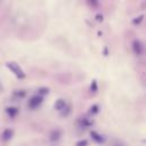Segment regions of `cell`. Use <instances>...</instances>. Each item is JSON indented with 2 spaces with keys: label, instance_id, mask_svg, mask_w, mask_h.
<instances>
[{
  "label": "cell",
  "instance_id": "obj_8",
  "mask_svg": "<svg viewBox=\"0 0 146 146\" xmlns=\"http://www.w3.org/2000/svg\"><path fill=\"white\" fill-rule=\"evenodd\" d=\"M143 18H144V16H143V15H141V16H140V17H139V18H138V19H135V21H133V24H137V22H139V21H141V19H143Z\"/></svg>",
  "mask_w": 146,
  "mask_h": 146
},
{
  "label": "cell",
  "instance_id": "obj_7",
  "mask_svg": "<svg viewBox=\"0 0 146 146\" xmlns=\"http://www.w3.org/2000/svg\"><path fill=\"white\" fill-rule=\"evenodd\" d=\"M51 139L54 140V138H55V140H57L59 137H60V132H58V131H52V133H51Z\"/></svg>",
  "mask_w": 146,
  "mask_h": 146
},
{
  "label": "cell",
  "instance_id": "obj_5",
  "mask_svg": "<svg viewBox=\"0 0 146 146\" xmlns=\"http://www.w3.org/2000/svg\"><path fill=\"white\" fill-rule=\"evenodd\" d=\"M87 1L91 8H98L99 7V0H87Z\"/></svg>",
  "mask_w": 146,
  "mask_h": 146
},
{
  "label": "cell",
  "instance_id": "obj_3",
  "mask_svg": "<svg viewBox=\"0 0 146 146\" xmlns=\"http://www.w3.org/2000/svg\"><path fill=\"white\" fill-rule=\"evenodd\" d=\"M42 100H43V96H42V95H36V96L32 97L31 100H30V107H31V108L38 107V106L42 103Z\"/></svg>",
  "mask_w": 146,
  "mask_h": 146
},
{
  "label": "cell",
  "instance_id": "obj_4",
  "mask_svg": "<svg viewBox=\"0 0 146 146\" xmlns=\"http://www.w3.org/2000/svg\"><path fill=\"white\" fill-rule=\"evenodd\" d=\"M66 106H67V105H66V103H65L64 99H58V100L56 102V104H55V108L58 110V111H63Z\"/></svg>",
  "mask_w": 146,
  "mask_h": 146
},
{
  "label": "cell",
  "instance_id": "obj_1",
  "mask_svg": "<svg viewBox=\"0 0 146 146\" xmlns=\"http://www.w3.org/2000/svg\"><path fill=\"white\" fill-rule=\"evenodd\" d=\"M132 50L137 56H141L145 52V46L140 40H133L132 42Z\"/></svg>",
  "mask_w": 146,
  "mask_h": 146
},
{
  "label": "cell",
  "instance_id": "obj_9",
  "mask_svg": "<svg viewBox=\"0 0 146 146\" xmlns=\"http://www.w3.org/2000/svg\"><path fill=\"white\" fill-rule=\"evenodd\" d=\"M92 89L94 90H97V84H96V81L92 82Z\"/></svg>",
  "mask_w": 146,
  "mask_h": 146
},
{
  "label": "cell",
  "instance_id": "obj_6",
  "mask_svg": "<svg viewBox=\"0 0 146 146\" xmlns=\"http://www.w3.org/2000/svg\"><path fill=\"white\" fill-rule=\"evenodd\" d=\"M91 136H92V137L95 138V140H96L97 143H102V140H103V139H102V137H100L99 135L95 133V131H92V132H91Z\"/></svg>",
  "mask_w": 146,
  "mask_h": 146
},
{
  "label": "cell",
  "instance_id": "obj_2",
  "mask_svg": "<svg viewBox=\"0 0 146 146\" xmlns=\"http://www.w3.org/2000/svg\"><path fill=\"white\" fill-rule=\"evenodd\" d=\"M8 67L10 68V71H11L18 79H24V78H25L24 72L22 71V68H21L16 63H9V64H8Z\"/></svg>",
  "mask_w": 146,
  "mask_h": 146
}]
</instances>
